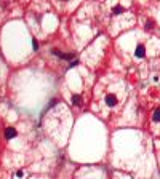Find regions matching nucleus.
<instances>
[{
    "mask_svg": "<svg viewBox=\"0 0 160 179\" xmlns=\"http://www.w3.org/2000/svg\"><path fill=\"white\" fill-rule=\"evenodd\" d=\"M120 104V98L115 93H106L104 94V106L107 109H115Z\"/></svg>",
    "mask_w": 160,
    "mask_h": 179,
    "instance_id": "nucleus-1",
    "label": "nucleus"
},
{
    "mask_svg": "<svg viewBox=\"0 0 160 179\" xmlns=\"http://www.w3.org/2000/svg\"><path fill=\"white\" fill-rule=\"evenodd\" d=\"M134 56L136 58H144L146 56V46H144L143 43H139V45L136 46V50H134Z\"/></svg>",
    "mask_w": 160,
    "mask_h": 179,
    "instance_id": "nucleus-2",
    "label": "nucleus"
},
{
    "mask_svg": "<svg viewBox=\"0 0 160 179\" xmlns=\"http://www.w3.org/2000/svg\"><path fill=\"white\" fill-rule=\"evenodd\" d=\"M16 134H18V131L14 130V128H6V130H5V138H6V139H13Z\"/></svg>",
    "mask_w": 160,
    "mask_h": 179,
    "instance_id": "nucleus-3",
    "label": "nucleus"
},
{
    "mask_svg": "<svg viewBox=\"0 0 160 179\" xmlns=\"http://www.w3.org/2000/svg\"><path fill=\"white\" fill-rule=\"evenodd\" d=\"M152 122L154 123H160V107H157L152 114Z\"/></svg>",
    "mask_w": 160,
    "mask_h": 179,
    "instance_id": "nucleus-4",
    "label": "nucleus"
},
{
    "mask_svg": "<svg viewBox=\"0 0 160 179\" xmlns=\"http://www.w3.org/2000/svg\"><path fill=\"white\" fill-rule=\"evenodd\" d=\"M53 53L56 54V56H59V58H63V59H71V54H64V53H61L59 50H53Z\"/></svg>",
    "mask_w": 160,
    "mask_h": 179,
    "instance_id": "nucleus-5",
    "label": "nucleus"
},
{
    "mask_svg": "<svg viewBox=\"0 0 160 179\" xmlns=\"http://www.w3.org/2000/svg\"><path fill=\"white\" fill-rule=\"evenodd\" d=\"M72 102H74V106H82V96L74 94V96H72Z\"/></svg>",
    "mask_w": 160,
    "mask_h": 179,
    "instance_id": "nucleus-6",
    "label": "nucleus"
},
{
    "mask_svg": "<svg viewBox=\"0 0 160 179\" xmlns=\"http://www.w3.org/2000/svg\"><path fill=\"white\" fill-rule=\"evenodd\" d=\"M112 11H114V14L123 13V11H125V8H123V6H120V5H117V6H114V10H112Z\"/></svg>",
    "mask_w": 160,
    "mask_h": 179,
    "instance_id": "nucleus-7",
    "label": "nucleus"
},
{
    "mask_svg": "<svg viewBox=\"0 0 160 179\" xmlns=\"http://www.w3.org/2000/svg\"><path fill=\"white\" fill-rule=\"evenodd\" d=\"M152 26H154V24H152V21H147V23H146V29H147V31H151Z\"/></svg>",
    "mask_w": 160,
    "mask_h": 179,
    "instance_id": "nucleus-8",
    "label": "nucleus"
},
{
    "mask_svg": "<svg viewBox=\"0 0 160 179\" xmlns=\"http://www.w3.org/2000/svg\"><path fill=\"white\" fill-rule=\"evenodd\" d=\"M39 48V43H37V40H34V50H37Z\"/></svg>",
    "mask_w": 160,
    "mask_h": 179,
    "instance_id": "nucleus-9",
    "label": "nucleus"
}]
</instances>
